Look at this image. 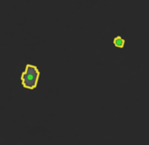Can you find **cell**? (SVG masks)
Wrapping results in <instances>:
<instances>
[{"mask_svg":"<svg viewBox=\"0 0 149 145\" xmlns=\"http://www.w3.org/2000/svg\"><path fill=\"white\" fill-rule=\"evenodd\" d=\"M38 78H39L38 69L35 66L27 65L21 77L22 84L25 88L33 89L37 87Z\"/></svg>","mask_w":149,"mask_h":145,"instance_id":"obj_1","label":"cell"},{"mask_svg":"<svg viewBox=\"0 0 149 145\" xmlns=\"http://www.w3.org/2000/svg\"><path fill=\"white\" fill-rule=\"evenodd\" d=\"M113 43H114V45L116 46H118V47H123L124 46V44H125V40L121 38V37H117L116 39H114V40H113Z\"/></svg>","mask_w":149,"mask_h":145,"instance_id":"obj_2","label":"cell"}]
</instances>
